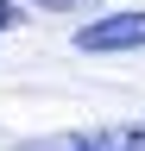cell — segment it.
I'll return each instance as SVG.
<instances>
[{"mask_svg": "<svg viewBox=\"0 0 145 151\" xmlns=\"http://www.w3.org/2000/svg\"><path fill=\"white\" fill-rule=\"evenodd\" d=\"M13 151H145V120L95 126V132H50V139H25Z\"/></svg>", "mask_w": 145, "mask_h": 151, "instance_id": "1", "label": "cell"}, {"mask_svg": "<svg viewBox=\"0 0 145 151\" xmlns=\"http://www.w3.org/2000/svg\"><path fill=\"white\" fill-rule=\"evenodd\" d=\"M76 50L107 57V50H145V13H107L76 32Z\"/></svg>", "mask_w": 145, "mask_h": 151, "instance_id": "2", "label": "cell"}, {"mask_svg": "<svg viewBox=\"0 0 145 151\" xmlns=\"http://www.w3.org/2000/svg\"><path fill=\"white\" fill-rule=\"evenodd\" d=\"M32 6H50V13H82V6H95V0H32Z\"/></svg>", "mask_w": 145, "mask_h": 151, "instance_id": "3", "label": "cell"}, {"mask_svg": "<svg viewBox=\"0 0 145 151\" xmlns=\"http://www.w3.org/2000/svg\"><path fill=\"white\" fill-rule=\"evenodd\" d=\"M19 25V6H13V0H0V32H13Z\"/></svg>", "mask_w": 145, "mask_h": 151, "instance_id": "4", "label": "cell"}]
</instances>
